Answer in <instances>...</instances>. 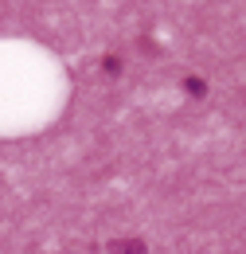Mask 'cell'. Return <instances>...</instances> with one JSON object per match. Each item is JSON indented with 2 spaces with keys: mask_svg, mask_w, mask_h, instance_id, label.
<instances>
[{
  "mask_svg": "<svg viewBox=\"0 0 246 254\" xmlns=\"http://www.w3.org/2000/svg\"><path fill=\"white\" fill-rule=\"evenodd\" d=\"M184 90L191 98H203V94H207V82H203L199 74H187V78H184Z\"/></svg>",
  "mask_w": 246,
  "mask_h": 254,
  "instance_id": "2",
  "label": "cell"
},
{
  "mask_svg": "<svg viewBox=\"0 0 246 254\" xmlns=\"http://www.w3.org/2000/svg\"><path fill=\"white\" fill-rule=\"evenodd\" d=\"M102 70H106V74H122V59H118V55H106V59H102Z\"/></svg>",
  "mask_w": 246,
  "mask_h": 254,
  "instance_id": "3",
  "label": "cell"
},
{
  "mask_svg": "<svg viewBox=\"0 0 246 254\" xmlns=\"http://www.w3.org/2000/svg\"><path fill=\"white\" fill-rule=\"evenodd\" d=\"M149 247L141 239H122V243H110V254H145Z\"/></svg>",
  "mask_w": 246,
  "mask_h": 254,
  "instance_id": "1",
  "label": "cell"
}]
</instances>
